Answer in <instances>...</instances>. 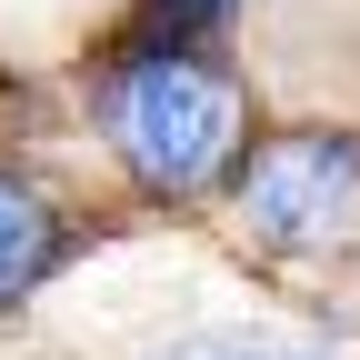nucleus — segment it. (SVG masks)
Masks as SVG:
<instances>
[{
	"label": "nucleus",
	"instance_id": "1",
	"mask_svg": "<svg viewBox=\"0 0 360 360\" xmlns=\"http://www.w3.org/2000/svg\"><path fill=\"white\" fill-rule=\"evenodd\" d=\"M101 130H110V160L130 170V191L200 200L250 150V90L191 40H141L101 80Z\"/></svg>",
	"mask_w": 360,
	"mask_h": 360
},
{
	"label": "nucleus",
	"instance_id": "2",
	"mask_svg": "<svg viewBox=\"0 0 360 360\" xmlns=\"http://www.w3.org/2000/svg\"><path fill=\"white\" fill-rule=\"evenodd\" d=\"M240 240L260 250H340L360 220V130H281L231 180Z\"/></svg>",
	"mask_w": 360,
	"mask_h": 360
},
{
	"label": "nucleus",
	"instance_id": "3",
	"mask_svg": "<svg viewBox=\"0 0 360 360\" xmlns=\"http://www.w3.org/2000/svg\"><path fill=\"white\" fill-rule=\"evenodd\" d=\"M60 250H70V231H60V210L30 191V180H11L0 170V310L11 300H30L40 281L60 270Z\"/></svg>",
	"mask_w": 360,
	"mask_h": 360
},
{
	"label": "nucleus",
	"instance_id": "4",
	"mask_svg": "<svg viewBox=\"0 0 360 360\" xmlns=\"http://www.w3.org/2000/svg\"><path fill=\"white\" fill-rule=\"evenodd\" d=\"M160 360H330V350L281 340V330H191V340H170Z\"/></svg>",
	"mask_w": 360,
	"mask_h": 360
},
{
	"label": "nucleus",
	"instance_id": "5",
	"mask_svg": "<svg viewBox=\"0 0 360 360\" xmlns=\"http://www.w3.org/2000/svg\"><path fill=\"white\" fill-rule=\"evenodd\" d=\"M231 11L240 0H141V40H191L200 51L210 30H231Z\"/></svg>",
	"mask_w": 360,
	"mask_h": 360
}]
</instances>
